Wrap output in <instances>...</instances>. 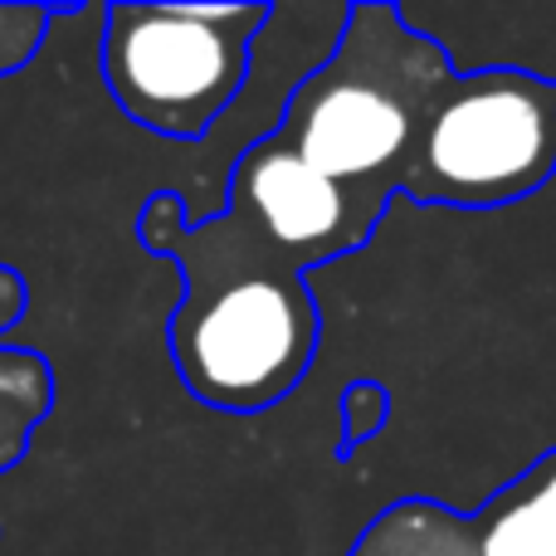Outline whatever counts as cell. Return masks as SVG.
I'll return each instance as SVG.
<instances>
[{
  "instance_id": "3",
  "label": "cell",
  "mask_w": 556,
  "mask_h": 556,
  "mask_svg": "<svg viewBox=\"0 0 556 556\" xmlns=\"http://www.w3.org/2000/svg\"><path fill=\"white\" fill-rule=\"evenodd\" d=\"M274 5H108L98 68L137 127L201 142L244 98Z\"/></svg>"
},
{
  "instance_id": "2",
  "label": "cell",
  "mask_w": 556,
  "mask_h": 556,
  "mask_svg": "<svg viewBox=\"0 0 556 556\" xmlns=\"http://www.w3.org/2000/svg\"><path fill=\"white\" fill-rule=\"evenodd\" d=\"M459 64L391 0H356L337 49L288 93L274 137L376 225L401 195Z\"/></svg>"
},
{
  "instance_id": "4",
  "label": "cell",
  "mask_w": 556,
  "mask_h": 556,
  "mask_svg": "<svg viewBox=\"0 0 556 556\" xmlns=\"http://www.w3.org/2000/svg\"><path fill=\"white\" fill-rule=\"evenodd\" d=\"M556 176V78L493 64L459 68L420 137L401 195L415 205L498 211Z\"/></svg>"
},
{
  "instance_id": "7",
  "label": "cell",
  "mask_w": 556,
  "mask_h": 556,
  "mask_svg": "<svg viewBox=\"0 0 556 556\" xmlns=\"http://www.w3.org/2000/svg\"><path fill=\"white\" fill-rule=\"evenodd\" d=\"M74 5H0V78L20 74L39 54L49 25Z\"/></svg>"
},
{
  "instance_id": "8",
  "label": "cell",
  "mask_w": 556,
  "mask_h": 556,
  "mask_svg": "<svg viewBox=\"0 0 556 556\" xmlns=\"http://www.w3.org/2000/svg\"><path fill=\"white\" fill-rule=\"evenodd\" d=\"M386 415H391V395L376 381H352L342 391V444H337V459H352L366 440L386 430Z\"/></svg>"
},
{
  "instance_id": "5",
  "label": "cell",
  "mask_w": 556,
  "mask_h": 556,
  "mask_svg": "<svg viewBox=\"0 0 556 556\" xmlns=\"http://www.w3.org/2000/svg\"><path fill=\"white\" fill-rule=\"evenodd\" d=\"M225 211L240 215L254 235L274 244L298 269H317L327 260L362 250L376 235V220L323 172L288 152L274 132L240 147L225 186Z\"/></svg>"
},
{
  "instance_id": "6",
  "label": "cell",
  "mask_w": 556,
  "mask_h": 556,
  "mask_svg": "<svg viewBox=\"0 0 556 556\" xmlns=\"http://www.w3.org/2000/svg\"><path fill=\"white\" fill-rule=\"evenodd\" d=\"M29 288L10 264H0V479L20 469L35 430L54 410V371L29 346H5V332L20 323Z\"/></svg>"
},
{
  "instance_id": "1",
  "label": "cell",
  "mask_w": 556,
  "mask_h": 556,
  "mask_svg": "<svg viewBox=\"0 0 556 556\" xmlns=\"http://www.w3.org/2000/svg\"><path fill=\"white\" fill-rule=\"evenodd\" d=\"M137 240L181 269V303L166 342L195 401L254 415L298 391L317 356L323 313L293 260L225 205L186 225V201L176 191H156L142 205Z\"/></svg>"
}]
</instances>
